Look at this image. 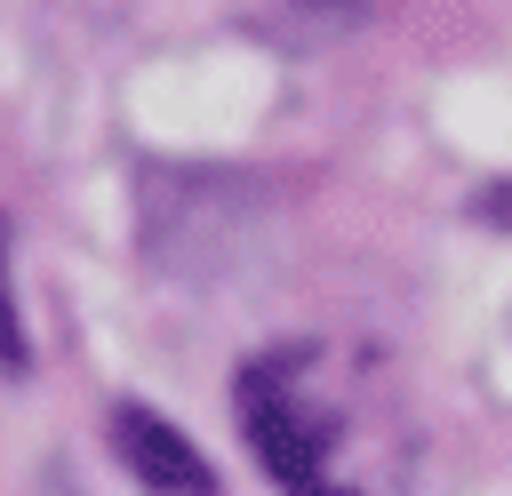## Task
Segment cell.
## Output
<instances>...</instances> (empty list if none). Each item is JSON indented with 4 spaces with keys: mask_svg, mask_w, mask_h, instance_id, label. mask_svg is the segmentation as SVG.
<instances>
[{
    "mask_svg": "<svg viewBox=\"0 0 512 496\" xmlns=\"http://www.w3.org/2000/svg\"><path fill=\"white\" fill-rule=\"evenodd\" d=\"M112 448L128 456V472H136L144 488H160V496H208V464H200V448H192L168 416H152L144 400H128V408L112 416Z\"/></svg>",
    "mask_w": 512,
    "mask_h": 496,
    "instance_id": "6da1fadb",
    "label": "cell"
},
{
    "mask_svg": "<svg viewBox=\"0 0 512 496\" xmlns=\"http://www.w3.org/2000/svg\"><path fill=\"white\" fill-rule=\"evenodd\" d=\"M0 352H8V368H24V328H16V304H8V232H0Z\"/></svg>",
    "mask_w": 512,
    "mask_h": 496,
    "instance_id": "7a4b0ae2",
    "label": "cell"
}]
</instances>
